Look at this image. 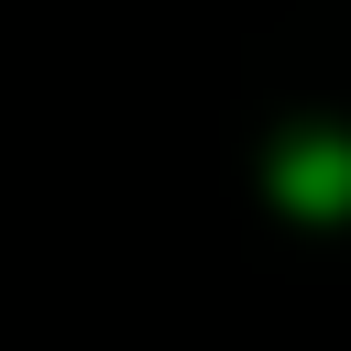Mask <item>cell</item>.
<instances>
[{"label": "cell", "mask_w": 351, "mask_h": 351, "mask_svg": "<svg viewBox=\"0 0 351 351\" xmlns=\"http://www.w3.org/2000/svg\"><path fill=\"white\" fill-rule=\"evenodd\" d=\"M274 186H285L307 219L351 208V143H340V132H296V143H285V165H274Z\"/></svg>", "instance_id": "1"}]
</instances>
